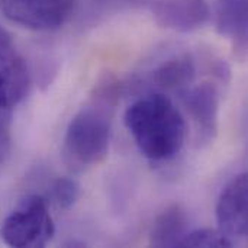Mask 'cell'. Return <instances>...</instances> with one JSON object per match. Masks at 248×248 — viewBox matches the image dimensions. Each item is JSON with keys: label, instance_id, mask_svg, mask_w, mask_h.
Listing matches in <instances>:
<instances>
[{"label": "cell", "instance_id": "cell-1", "mask_svg": "<svg viewBox=\"0 0 248 248\" xmlns=\"http://www.w3.org/2000/svg\"><path fill=\"white\" fill-rule=\"evenodd\" d=\"M124 119L138 150L151 161H169L183 148L185 118L163 93H150L137 99L126 109Z\"/></svg>", "mask_w": 248, "mask_h": 248}, {"label": "cell", "instance_id": "cell-2", "mask_svg": "<svg viewBox=\"0 0 248 248\" xmlns=\"http://www.w3.org/2000/svg\"><path fill=\"white\" fill-rule=\"evenodd\" d=\"M115 109L112 105L90 97V103L76 113L67 126L62 145L64 160L70 167L84 170L105 161Z\"/></svg>", "mask_w": 248, "mask_h": 248}, {"label": "cell", "instance_id": "cell-3", "mask_svg": "<svg viewBox=\"0 0 248 248\" xmlns=\"http://www.w3.org/2000/svg\"><path fill=\"white\" fill-rule=\"evenodd\" d=\"M54 232L48 205L38 195L22 198L0 227L3 243L15 248L44 247L52 240Z\"/></svg>", "mask_w": 248, "mask_h": 248}, {"label": "cell", "instance_id": "cell-4", "mask_svg": "<svg viewBox=\"0 0 248 248\" xmlns=\"http://www.w3.org/2000/svg\"><path fill=\"white\" fill-rule=\"evenodd\" d=\"M77 0H0L1 13L13 23L33 31H52L65 25Z\"/></svg>", "mask_w": 248, "mask_h": 248}, {"label": "cell", "instance_id": "cell-5", "mask_svg": "<svg viewBox=\"0 0 248 248\" xmlns=\"http://www.w3.org/2000/svg\"><path fill=\"white\" fill-rule=\"evenodd\" d=\"M218 230L228 238H244L248 232V176L232 177L217 203Z\"/></svg>", "mask_w": 248, "mask_h": 248}, {"label": "cell", "instance_id": "cell-6", "mask_svg": "<svg viewBox=\"0 0 248 248\" xmlns=\"http://www.w3.org/2000/svg\"><path fill=\"white\" fill-rule=\"evenodd\" d=\"M148 9L161 28L183 33L202 28L211 16L208 0H148Z\"/></svg>", "mask_w": 248, "mask_h": 248}, {"label": "cell", "instance_id": "cell-7", "mask_svg": "<svg viewBox=\"0 0 248 248\" xmlns=\"http://www.w3.org/2000/svg\"><path fill=\"white\" fill-rule=\"evenodd\" d=\"M185 105L195 122L198 141L209 144L218 134L219 93L215 84L206 81L182 92Z\"/></svg>", "mask_w": 248, "mask_h": 248}, {"label": "cell", "instance_id": "cell-8", "mask_svg": "<svg viewBox=\"0 0 248 248\" xmlns=\"http://www.w3.org/2000/svg\"><path fill=\"white\" fill-rule=\"evenodd\" d=\"M29 73L13 49H0V110H9L26 96Z\"/></svg>", "mask_w": 248, "mask_h": 248}, {"label": "cell", "instance_id": "cell-9", "mask_svg": "<svg viewBox=\"0 0 248 248\" xmlns=\"http://www.w3.org/2000/svg\"><path fill=\"white\" fill-rule=\"evenodd\" d=\"M189 231L187 212L180 205H170L154 219L150 244L158 248L179 247Z\"/></svg>", "mask_w": 248, "mask_h": 248}, {"label": "cell", "instance_id": "cell-10", "mask_svg": "<svg viewBox=\"0 0 248 248\" xmlns=\"http://www.w3.org/2000/svg\"><path fill=\"white\" fill-rule=\"evenodd\" d=\"M247 0H218L215 10L217 29L244 51L247 45Z\"/></svg>", "mask_w": 248, "mask_h": 248}, {"label": "cell", "instance_id": "cell-11", "mask_svg": "<svg viewBox=\"0 0 248 248\" xmlns=\"http://www.w3.org/2000/svg\"><path fill=\"white\" fill-rule=\"evenodd\" d=\"M198 67L192 55L180 54L169 58L153 71V83L166 90H186L195 81Z\"/></svg>", "mask_w": 248, "mask_h": 248}, {"label": "cell", "instance_id": "cell-12", "mask_svg": "<svg viewBox=\"0 0 248 248\" xmlns=\"http://www.w3.org/2000/svg\"><path fill=\"white\" fill-rule=\"evenodd\" d=\"M179 247L186 248H231L232 241L224 232L214 228H199L189 231L180 241Z\"/></svg>", "mask_w": 248, "mask_h": 248}, {"label": "cell", "instance_id": "cell-13", "mask_svg": "<svg viewBox=\"0 0 248 248\" xmlns=\"http://www.w3.org/2000/svg\"><path fill=\"white\" fill-rule=\"evenodd\" d=\"M51 198L60 209L68 211L80 198V186L74 179L60 177L51 186Z\"/></svg>", "mask_w": 248, "mask_h": 248}, {"label": "cell", "instance_id": "cell-14", "mask_svg": "<svg viewBox=\"0 0 248 248\" xmlns=\"http://www.w3.org/2000/svg\"><path fill=\"white\" fill-rule=\"evenodd\" d=\"M10 142H12V132H10L9 115H6L4 110H0V163L7 155L10 150Z\"/></svg>", "mask_w": 248, "mask_h": 248}, {"label": "cell", "instance_id": "cell-15", "mask_svg": "<svg viewBox=\"0 0 248 248\" xmlns=\"http://www.w3.org/2000/svg\"><path fill=\"white\" fill-rule=\"evenodd\" d=\"M94 1H97L99 4H102V6H105V7L118 9V7H128V6L138 4V3H141L142 0H94Z\"/></svg>", "mask_w": 248, "mask_h": 248}, {"label": "cell", "instance_id": "cell-16", "mask_svg": "<svg viewBox=\"0 0 248 248\" xmlns=\"http://www.w3.org/2000/svg\"><path fill=\"white\" fill-rule=\"evenodd\" d=\"M0 49H13L10 33L0 25Z\"/></svg>", "mask_w": 248, "mask_h": 248}]
</instances>
